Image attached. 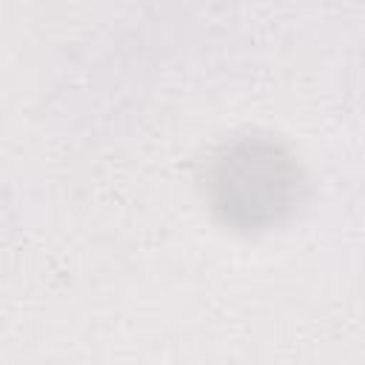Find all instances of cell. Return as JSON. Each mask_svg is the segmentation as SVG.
I'll return each mask as SVG.
<instances>
[{"label":"cell","mask_w":365,"mask_h":365,"mask_svg":"<svg viewBox=\"0 0 365 365\" xmlns=\"http://www.w3.org/2000/svg\"><path fill=\"white\" fill-rule=\"evenodd\" d=\"M202 185L220 225L237 234H265L297 214L308 182L288 143L268 131H242L211 151Z\"/></svg>","instance_id":"6da1fadb"}]
</instances>
